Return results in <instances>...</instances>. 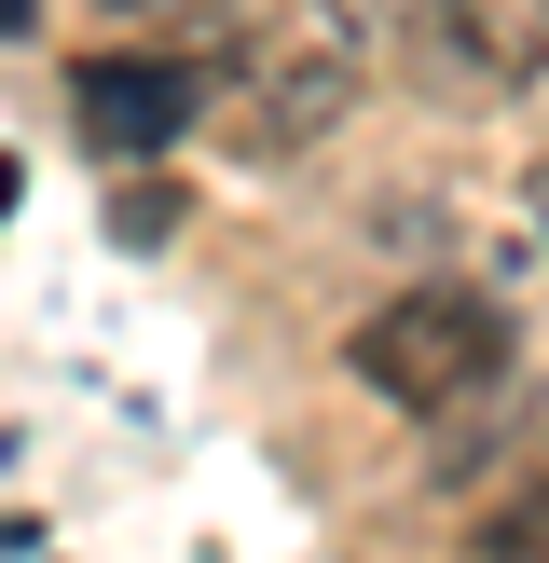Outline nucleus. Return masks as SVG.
<instances>
[{"label": "nucleus", "instance_id": "f03ea898", "mask_svg": "<svg viewBox=\"0 0 549 563\" xmlns=\"http://www.w3.org/2000/svg\"><path fill=\"white\" fill-rule=\"evenodd\" d=\"M357 385L399 412H467L508 385V317H494V289H467V275H426V289H384L371 317H357Z\"/></svg>", "mask_w": 549, "mask_h": 563}, {"label": "nucleus", "instance_id": "f257e3e1", "mask_svg": "<svg viewBox=\"0 0 549 563\" xmlns=\"http://www.w3.org/2000/svg\"><path fill=\"white\" fill-rule=\"evenodd\" d=\"M371 82V14L357 0H247L220 27V137L234 152H316Z\"/></svg>", "mask_w": 549, "mask_h": 563}, {"label": "nucleus", "instance_id": "39448f33", "mask_svg": "<svg viewBox=\"0 0 549 563\" xmlns=\"http://www.w3.org/2000/svg\"><path fill=\"white\" fill-rule=\"evenodd\" d=\"M481 550H494V563H549V467L508 495V509H494V537H481Z\"/></svg>", "mask_w": 549, "mask_h": 563}, {"label": "nucleus", "instance_id": "7ed1b4c3", "mask_svg": "<svg viewBox=\"0 0 549 563\" xmlns=\"http://www.w3.org/2000/svg\"><path fill=\"white\" fill-rule=\"evenodd\" d=\"M399 55L439 82V97H522L549 55V0H412Z\"/></svg>", "mask_w": 549, "mask_h": 563}, {"label": "nucleus", "instance_id": "423d86ee", "mask_svg": "<svg viewBox=\"0 0 549 563\" xmlns=\"http://www.w3.org/2000/svg\"><path fill=\"white\" fill-rule=\"evenodd\" d=\"M110 14H152V0H110Z\"/></svg>", "mask_w": 549, "mask_h": 563}, {"label": "nucleus", "instance_id": "20e7f679", "mask_svg": "<svg viewBox=\"0 0 549 563\" xmlns=\"http://www.w3.org/2000/svg\"><path fill=\"white\" fill-rule=\"evenodd\" d=\"M82 110H97L110 152H152V137L192 110V82H179V69H110V55H97V69H82Z\"/></svg>", "mask_w": 549, "mask_h": 563}]
</instances>
